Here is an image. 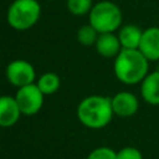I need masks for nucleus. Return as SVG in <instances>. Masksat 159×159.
<instances>
[{
    "mask_svg": "<svg viewBox=\"0 0 159 159\" xmlns=\"http://www.w3.org/2000/svg\"><path fill=\"white\" fill-rule=\"evenodd\" d=\"M157 71H158V72H159V65H158V68H157Z\"/></svg>",
    "mask_w": 159,
    "mask_h": 159,
    "instance_id": "obj_18",
    "label": "nucleus"
},
{
    "mask_svg": "<svg viewBox=\"0 0 159 159\" xmlns=\"http://www.w3.org/2000/svg\"><path fill=\"white\" fill-rule=\"evenodd\" d=\"M96 51L104 58H114L122 50L120 41L118 35L114 32H103L98 35V39L94 43Z\"/></svg>",
    "mask_w": 159,
    "mask_h": 159,
    "instance_id": "obj_10",
    "label": "nucleus"
},
{
    "mask_svg": "<svg viewBox=\"0 0 159 159\" xmlns=\"http://www.w3.org/2000/svg\"><path fill=\"white\" fill-rule=\"evenodd\" d=\"M112 108L114 116L120 118H128L134 116L139 108V101L137 96L129 91H120L111 97Z\"/></svg>",
    "mask_w": 159,
    "mask_h": 159,
    "instance_id": "obj_7",
    "label": "nucleus"
},
{
    "mask_svg": "<svg viewBox=\"0 0 159 159\" xmlns=\"http://www.w3.org/2000/svg\"><path fill=\"white\" fill-rule=\"evenodd\" d=\"M21 111L16 103L15 97L0 96V127L10 128L20 119Z\"/></svg>",
    "mask_w": 159,
    "mask_h": 159,
    "instance_id": "obj_9",
    "label": "nucleus"
},
{
    "mask_svg": "<svg viewBox=\"0 0 159 159\" xmlns=\"http://www.w3.org/2000/svg\"><path fill=\"white\" fill-rule=\"evenodd\" d=\"M36 84L46 96L57 92V89L61 86V80L55 72H45L39 77Z\"/></svg>",
    "mask_w": 159,
    "mask_h": 159,
    "instance_id": "obj_13",
    "label": "nucleus"
},
{
    "mask_svg": "<svg viewBox=\"0 0 159 159\" xmlns=\"http://www.w3.org/2000/svg\"><path fill=\"white\" fill-rule=\"evenodd\" d=\"M48 1H53V0H48Z\"/></svg>",
    "mask_w": 159,
    "mask_h": 159,
    "instance_id": "obj_19",
    "label": "nucleus"
},
{
    "mask_svg": "<svg viewBox=\"0 0 159 159\" xmlns=\"http://www.w3.org/2000/svg\"><path fill=\"white\" fill-rule=\"evenodd\" d=\"M117 159H144L142 152L135 147H124L117 152Z\"/></svg>",
    "mask_w": 159,
    "mask_h": 159,
    "instance_id": "obj_17",
    "label": "nucleus"
},
{
    "mask_svg": "<svg viewBox=\"0 0 159 159\" xmlns=\"http://www.w3.org/2000/svg\"><path fill=\"white\" fill-rule=\"evenodd\" d=\"M89 22L99 34L114 32L119 30L123 21L122 10L117 4L109 0H102L93 4L89 14Z\"/></svg>",
    "mask_w": 159,
    "mask_h": 159,
    "instance_id": "obj_3",
    "label": "nucleus"
},
{
    "mask_svg": "<svg viewBox=\"0 0 159 159\" xmlns=\"http://www.w3.org/2000/svg\"><path fill=\"white\" fill-rule=\"evenodd\" d=\"M86 159H117V152L109 147H98L93 149Z\"/></svg>",
    "mask_w": 159,
    "mask_h": 159,
    "instance_id": "obj_16",
    "label": "nucleus"
},
{
    "mask_svg": "<svg viewBox=\"0 0 159 159\" xmlns=\"http://www.w3.org/2000/svg\"><path fill=\"white\" fill-rule=\"evenodd\" d=\"M66 5H67V10L72 15L83 16L89 14L93 6V0H67Z\"/></svg>",
    "mask_w": 159,
    "mask_h": 159,
    "instance_id": "obj_15",
    "label": "nucleus"
},
{
    "mask_svg": "<svg viewBox=\"0 0 159 159\" xmlns=\"http://www.w3.org/2000/svg\"><path fill=\"white\" fill-rule=\"evenodd\" d=\"M5 76L12 86L19 88V87L34 83L36 77V71L29 61L14 60L7 63L5 70Z\"/></svg>",
    "mask_w": 159,
    "mask_h": 159,
    "instance_id": "obj_6",
    "label": "nucleus"
},
{
    "mask_svg": "<svg viewBox=\"0 0 159 159\" xmlns=\"http://www.w3.org/2000/svg\"><path fill=\"white\" fill-rule=\"evenodd\" d=\"M140 96L152 106H159V72H149L140 82Z\"/></svg>",
    "mask_w": 159,
    "mask_h": 159,
    "instance_id": "obj_11",
    "label": "nucleus"
},
{
    "mask_svg": "<svg viewBox=\"0 0 159 159\" xmlns=\"http://www.w3.org/2000/svg\"><path fill=\"white\" fill-rule=\"evenodd\" d=\"M40 15L41 6L37 0H15L7 9L6 20L14 30L26 31L39 21Z\"/></svg>",
    "mask_w": 159,
    "mask_h": 159,
    "instance_id": "obj_4",
    "label": "nucleus"
},
{
    "mask_svg": "<svg viewBox=\"0 0 159 159\" xmlns=\"http://www.w3.org/2000/svg\"><path fill=\"white\" fill-rule=\"evenodd\" d=\"M138 50L149 61H159V26H152L143 30Z\"/></svg>",
    "mask_w": 159,
    "mask_h": 159,
    "instance_id": "obj_8",
    "label": "nucleus"
},
{
    "mask_svg": "<svg viewBox=\"0 0 159 159\" xmlns=\"http://www.w3.org/2000/svg\"><path fill=\"white\" fill-rule=\"evenodd\" d=\"M43 97L45 94L36 83L19 87L15 94L16 103L24 116H34L40 112L43 106Z\"/></svg>",
    "mask_w": 159,
    "mask_h": 159,
    "instance_id": "obj_5",
    "label": "nucleus"
},
{
    "mask_svg": "<svg viewBox=\"0 0 159 159\" xmlns=\"http://www.w3.org/2000/svg\"><path fill=\"white\" fill-rule=\"evenodd\" d=\"M143 30L134 24H125L119 27L118 39L122 48H138L142 40Z\"/></svg>",
    "mask_w": 159,
    "mask_h": 159,
    "instance_id": "obj_12",
    "label": "nucleus"
},
{
    "mask_svg": "<svg viewBox=\"0 0 159 159\" xmlns=\"http://www.w3.org/2000/svg\"><path fill=\"white\" fill-rule=\"evenodd\" d=\"M98 35H99V32L91 24H88V25H83L78 29L76 37H77V41L82 46L88 47V46H94V43L98 39Z\"/></svg>",
    "mask_w": 159,
    "mask_h": 159,
    "instance_id": "obj_14",
    "label": "nucleus"
},
{
    "mask_svg": "<svg viewBox=\"0 0 159 159\" xmlns=\"http://www.w3.org/2000/svg\"><path fill=\"white\" fill-rule=\"evenodd\" d=\"M113 71L122 83L137 84L149 73V60L138 48H122L114 57Z\"/></svg>",
    "mask_w": 159,
    "mask_h": 159,
    "instance_id": "obj_1",
    "label": "nucleus"
},
{
    "mask_svg": "<svg viewBox=\"0 0 159 159\" xmlns=\"http://www.w3.org/2000/svg\"><path fill=\"white\" fill-rule=\"evenodd\" d=\"M114 113L109 97L91 94L83 98L77 107L78 120L89 129H101L109 124Z\"/></svg>",
    "mask_w": 159,
    "mask_h": 159,
    "instance_id": "obj_2",
    "label": "nucleus"
}]
</instances>
